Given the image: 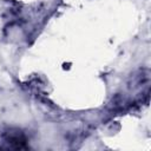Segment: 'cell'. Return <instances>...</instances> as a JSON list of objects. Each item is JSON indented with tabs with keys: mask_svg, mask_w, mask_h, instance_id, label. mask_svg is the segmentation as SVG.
<instances>
[{
	"mask_svg": "<svg viewBox=\"0 0 151 151\" xmlns=\"http://www.w3.org/2000/svg\"><path fill=\"white\" fill-rule=\"evenodd\" d=\"M4 140L9 149H24L26 147V137L20 130H8L4 133Z\"/></svg>",
	"mask_w": 151,
	"mask_h": 151,
	"instance_id": "6da1fadb",
	"label": "cell"
}]
</instances>
